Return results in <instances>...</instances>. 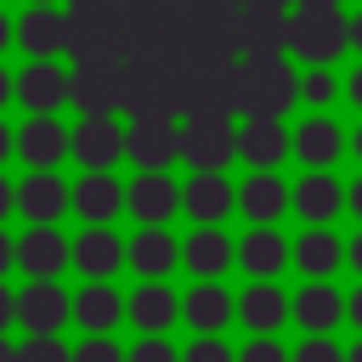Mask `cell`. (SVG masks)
I'll use <instances>...</instances> for the list:
<instances>
[{"label":"cell","mask_w":362,"mask_h":362,"mask_svg":"<svg viewBox=\"0 0 362 362\" xmlns=\"http://www.w3.org/2000/svg\"><path fill=\"white\" fill-rule=\"evenodd\" d=\"M11 204H17V192H11V187H6V181H0V215H6V209H11Z\"/></svg>","instance_id":"7dc6e473"},{"label":"cell","mask_w":362,"mask_h":362,"mask_svg":"<svg viewBox=\"0 0 362 362\" xmlns=\"http://www.w3.org/2000/svg\"><path fill=\"white\" fill-rule=\"evenodd\" d=\"M345 362H362V334H356V339L345 345Z\"/></svg>","instance_id":"c3c4849f"},{"label":"cell","mask_w":362,"mask_h":362,"mask_svg":"<svg viewBox=\"0 0 362 362\" xmlns=\"http://www.w3.org/2000/svg\"><path fill=\"white\" fill-rule=\"evenodd\" d=\"M124 130L130 124H119L113 113H85L79 119V130H74V158L85 164V170H113L130 147H124Z\"/></svg>","instance_id":"9c48e42d"},{"label":"cell","mask_w":362,"mask_h":362,"mask_svg":"<svg viewBox=\"0 0 362 362\" xmlns=\"http://www.w3.org/2000/svg\"><path fill=\"white\" fill-rule=\"evenodd\" d=\"M74 266L90 277V283H107L119 266H124V243L107 232V226H85L74 238Z\"/></svg>","instance_id":"83f0119b"},{"label":"cell","mask_w":362,"mask_h":362,"mask_svg":"<svg viewBox=\"0 0 362 362\" xmlns=\"http://www.w3.org/2000/svg\"><path fill=\"white\" fill-rule=\"evenodd\" d=\"M11 34H17V28H11L6 17H0V51H6V40H11Z\"/></svg>","instance_id":"681fc988"},{"label":"cell","mask_w":362,"mask_h":362,"mask_svg":"<svg viewBox=\"0 0 362 362\" xmlns=\"http://www.w3.org/2000/svg\"><path fill=\"white\" fill-rule=\"evenodd\" d=\"M181 322L192 334H221L226 322H238V294H226V283H192L181 294Z\"/></svg>","instance_id":"e0dca14e"},{"label":"cell","mask_w":362,"mask_h":362,"mask_svg":"<svg viewBox=\"0 0 362 362\" xmlns=\"http://www.w3.org/2000/svg\"><path fill=\"white\" fill-rule=\"evenodd\" d=\"M294 317V294H283V283H243L238 294V322L249 334H277Z\"/></svg>","instance_id":"ac0fdd59"},{"label":"cell","mask_w":362,"mask_h":362,"mask_svg":"<svg viewBox=\"0 0 362 362\" xmlns=\"http://www.w3.org/2000/svg\"><path fill=\"white\" fill-rule=\"evenodd\" d=\"M130 362H181V351H175L164 334H141L136 351H130Z\"/></svg>","instance_id":"d590c367"},{"label":"cell","mask_w":362,"mask_h":362,"mask_svg":"<svg viewBox=\"0 0 362 362\" xmlns=\"http://www.w3.org/2000/svg\"><path fill=\"white\" fill-rule=\"evenodd\" d=\"M351 153H356V164H362V124H351Z\"/></svg>","instance_id":"bcb514c9"},{"label":"cell","mask_w":362,"mask_h":362,"mask_svg":"<svg viewBox=\"0 0 362 362\" xmlns=\"http://www.w3.org/2000/svg\"><path fill=\"white\" fill-rule=\"evenodd\" d=\"M339 96H345V74L339 68H300V102L311 113H328Z\"/></svg>","instance_id":"f546056e"},{"label":"cell","mask_w":362,"mask_h":362,"mask_svg":"<svg viewBox=\"0 0 362 362\" xmlns=\"http://www.w3.org/2000/svg\"><path fill=\"white\" fill-rule=\"evenodd\" d=\"M345 215H356V221H362V175H351V181H345Z\"/></svg>","instance_id":"f35d334b"},{"label":"cell","mask_w":362,"mask_h":362,"mask_svg":"<svg viewBox=\"0 0 362 362\" xmlns=\"http://www.w3.org/2000/svg\"><path fill=\"white\" fill-rule=\"evenodd\" d=\"M181 362H238V351H232L221 334H198V339L181 351Z\"/></svg>","instance_id":"836d02e7"},{"label":"cell","mask_w":362,"mask_h":362,"mask_svg":"<svg viewBox=\"0 0 362 362\" xmlns=\"http://www.w3.org/2000/svg\"><path fill=\"white\" fill-rule=\"evenodd\" d=\"M294 260V243L277 226H249L238 238V266L249 272V283H277V272Z\"/></svg>","instance_id":"5bb4252c"},{"label":"cell","mask_w":362,"mask_h":362,"mask_svg":"<svg viewBox=\"0 0 362 362\" xmlns=\"http://www.w3.org/2000/svg\"><path fill=\"white\" fill-rule=\"evenodd\" d=\"M124 266L141 272V283H158V277H170V272L181 266V243H175L164 226H141V232L124 243Z\"/></svg>","instance_id":"ffe728a7"},{"label":"cell","mask_w":362,"mask_h":362,"mask_svg":"<svg viewBox=\"0 0 362 362\" xmlns=\"http://www.w3.org/2000/svg\"><path fill=\"white\" fill-rule=\"evenodd\" d=\"M294 362H345V345L334 334H305L294 345Z\"/></svg>","instance_id":"d6a6232c"},{"label":"cell","mask_w":362,"mask_h":362,"mask_svg":"<svg viewBox=\"0 0 362 362\" xmlns=\"http://www.w3.org/2000/svg\"><path fill=\"white\" fill-rule=\"evenodd\" d=\"M0 362H17V351H11V345H6V339H0Z\"/></svg>","instance_id":"f907efd6"},{"label":"cell","mask_w":362,"mask_h":362,"mask_svg":"<svg viewBox=\"0 0 362 362\" xmlns=\"http://www.w3.org/2000/svg\"><path fill=\"white\" fill-rule=\"evenodd\" d=\"M300 102V74L294 57H272V62H243V119H283Z\"/></svg>","instance_id":"7a4b0ae2"},{"label":"cell","mask_w":362,"mask_h":362,"mask_svg":"<svg viewBox=\"0 0 362 362\" xmlns=\"http://www.w3.org/2000/svg\"><path fill=\"white\" fill-rule=\"evenodd\" d=\"M17 209H23L34 226H51L62 209H74V192H68V181H57L51 170H34V175L17 187Z\"/></svg>","instance_id":"cb8c5ba5"},{"label":"cell","mask_w":362,"mask_h":362,"mask_svg":"<svg viewBox=\"0 0 362 362\" xmlns=\"http://www.w3.org/2000/svg\"><path fill=\"white\" fill-rule=\"evenodd\" d=\"M74 362H130V351H119L113 334H90V339L74 351Z\"/></svg>","instance_id":"e575fe53"},{"label":"cell","mask_w":362,"mask_h":362,"mask_svg":"<svg viewBox=\"0 0 362 362\" xmlns=\"http://www.w3.org/2000/svg\"><path fill=\"white\" fill-rule=\"evenodd\" d=\"M238 362H294V351H288L277 334H249L243 351H238Z\"/></svg>","instance_id":"1f68e13d"},{"label":"cell","mask_w":362,"mask_h":362,"mask_svg":"<svg viewBox=\"0 0 362 362\" xmlns=\"http://www.w3.org/2000/svg\"><path fill=\"white\" fill-rule=\"evenodd\" d=\"M6 96H17V79H11L6 68H0V102H6Z\"/></svg>","instance_id":"7bdbcfd3"},{"label":"cell","mask_w":362,"mask_h":362,"mask_svg":"<svg viewBox=\"0 0 362 362\" xmlns=\"http://www.w3.org/2000/svg\"><path fill=\"white\" fill-rule=\"evenodd\" d=\"M351 51H356V57H362V6H356V11H351Z\"/></svg>","instance_id":"b9f144b4"},{"label":"cell","mask_w":362,"mask_h":362,"mask_svg":"<svg viewBox=\"0 0 362 362\" xmlns=\"http://www.w3.org/2000/svg\"><path fill=\"white\" fill-rule=\"evenodd\" d=\"M294 209V187L277 175V170H249L238 181V215L249 226H277L283 215Z\"/></svg>","instance_id":"5b68a950"},{"label":"cell","mask_w":362,"mask_h":362,"mask_svg":"<svg viewBox=\"0 0 362 362\" xmlns=\"http://www.w3.org/2000/svg\"><path fill=\"white\" fill-rule=\"evenodd\" d=\"M124 147H130V158L141 170H170L181 158V124L175 119H130Z\"/></svg>","instance_id":"4fadbf2b"},{"label":"cell","mask_w":362,"mask_h":362,"mask_svg":"<svg viewBox=\"0 0 362 362\" xmlns=\"http://www.w3.org/2000/svg\"><path fill=\"white\" fill-rule=\"evenodd\" d=\"M74 96V74H62L57 62H28L23 74H17V102L28 107V113H57L62 102Z\"/></svg>","instance_id":"d6986e66"},{"label":"cell","mask_w":362,"mask_h":362,"mask_svg":"<svg viewBox=\"0 0 362 362\" xmlns=\"http://www.w3.org/2000/svg\"><path fill=\"white\" fill-rule=\"evenodd\" d=\"M17 45H23L28 57L51 62L57 51H68V11H57V6H28L23 23H17Z\"/></svg>","instance_id":"44dd1931"},{"label":"cell","mask_w":362,"mask_h":362,"mask_svg":"<svg viewBox=\"0 0 362 362\" xmlns=\"http://www.w3.org/2000/svg\"><path fill=\"white\" fill-rule=\"evenodd\" d=\"M11 147H17V136H11V130H6V124H0V158H6V153H11Z\"/></svg>","instance_id":"f6af8a7d"},{"label":"cell","mask_w":362,"mask_h":362,"mask_svg":"<svg viewBox=\"0 0 362 362\" xmlns=\"http://www.w3.org/2000/svg\"><path fill=\"white\" fill-rule=\"evenodd\" d=\"M68 260H74V243L57 226H28V238L17 243V266L34 272V277H57Z\"/></svg>","instance_id":"4316f807"},{"label":"cell","mask_w":362,"mask_h":362,"mask_svg":"<svg viewBox=\"0 0 362 362\" xmlns=\"http://www.w3.org/2000/svg\"><path fill=\"white\" fill-rule=\"evenodd\" d=\"M294 215L305 226H334L345 215V181L334 170H305L294 181Z\"/></svg>","instance_id":"7c38bea8"},{"label":"cell","mask_w":362,"mask_h":362,"mask_svg":"<svg viewBox=\"0 0 362 362\" xmlns=\"http://www.w3.org/2000/svg\"><path fill=\"white\" fill-rule=\"evenodd\" d=\"M17 153H23L34 170H51L57 158H68V153H74V130H62L51 113H34V119L17 130Z\"/></svg>","instance_id":"603a6c76"},{"label":"cell","mask_w":362,"mask_h":362,"mask_svg":"<svg viewBox=\"0 0 362 362\" xmlns=\"http://www.w3.org/2000/svg\"><path fill=\"white\" fill-rule=\"evenodd\" d=\"M294 328H305V334H339V322H345V294H339V283L334 277H305L300 288H294V317H288Z\"/></svg>","instance_id":"ba28073f"},{"label":"cell","mask_w":362,"mask_h":362,"mask_svg":"<svg viewBox=\"0 0 362 362\" xmlns=\"http://www.w3.org/2000/svg\"><path fill=\"white\" fill-rule=\"evenodd\" d=\"M345 322L362 334V283H356V288H345Z\"/></svg>","instance_id":"74e56055"},{"label":"cell","mask_w":362,"mask_h":362,"mask_svg":"<svg viewBox=\"0 0 362 362\" xmlns=\"http://www.w3.org/2000/svg\"><path fill=\"white\" fill-rule=\"evenodd\" d=\"M345 102H351V107L362 113V62H356V68L345 74Z\"/></svg>","instance_id":"ab89813d"},{"label":"cell","mask_w":362,"mask_h":362,"mask_svg":"<svg viewBox=\"0 0 362 362\" xmlns=\"http://www.w3.org/2000/svg\"><path fill=\"white\" fill-rule=\"evenodd\" d=\"M345 266V238L334 232V226H305L300 238H294V272H305V277H334Z\"/></svg>","instance_id":"484cf974"},{"label":"cell","mask_w":362,"mask_h":362,"mask_svg":"<svg viewBox=\"0 0 362 362\" xmlns=\"http://www.w3.org/2000/svg\"><path fill=\"white\" fill-rule=\"evenodd\" d=\"M181 266H187L198 283H221V277L238 266V243L226 238V226H192L187 243H181Z\"/></svg>","instance_id":"8fae6325"},{"label":"cell","mask_w":362,"mask_h":362,"mask_svg":"<svg viewBox=\"0 0 362 362\" xmlns=\"http://www.w3.org/2000/svg\"><path fill=\"white\" fill-rule=\"evenodd\" d=\"M124 317L141 328V334H164L170 322H181V294L158 277V283H136V294L124 300Z\"/></svg>","instance_id":"7402d4cb"},{"label":"cell","mask_w":362,"mask_h":362,"mask_svg":"<svg viewBox=\"0 0 362 362\" xmlns=\"http://www.w3.org/2000/svg\"><path fill=\"white\" fill-rule=\"evenodd\" d=\"M6 322H17V294L0 288V328H6Z\"/></svg>","instance_id":"60d3db41"},{"label":"cell","mask_w":362,"mask_h":362,"mask_svg":"<svg viewBox=\"0 0 362 362\" xmlns=\"http://www.w3.org/2000/svg\"><path fill=\"white\" fill-rule=\"evenodd\" d=\"M238 158L249 170H277L283 158H294V130L283 119H238Z\"/></svg>","instance_id":"52a82bcc"},{"label":"cell","mask_w":362,"mask_h":362,"mask_svg":"<svg viewBox=\"0 0 362 362\" xmlns=\"http://www.w3.org/2000/svg\"><path fill=\"white\" fill-rule=\"evenodd\" d=\"M34 6H51V0H34Z\"/></svg>","instance_id":"816d5d0a"},{"label":"cell","mask_w":362,"mask_h":362,"mask_svg":"<svg viewBox=\"0 0 362 362\" xmlns=\"http://www.w3.org/2000/svg\"><path fill=\"white\" fill-rule=\"evenodd\" d=\"M351 51V11L339 0H294L288 6V57L305 68H339Z\"/></svg>","instance_id":"6da1fadb"},{"label":"cell","mask_w":362,"mask_h":362,"mask_svg":"<svg viewBox=\"0 0 362 362\" xmlns=\"http://www.w3.org/2000/svg\"><path fill=\"white\" fill-rule=\"evenodd\" d=\"M181 158L192 170H221L238 158V119H221V113H192L181 119Z\"/></svg>","instance_id":"3957f363"},{"label":"cell","mask_w":362,"mask_h":362,"mask_svg":"<svg viewBox=\"0 0 362 362\" xmlns=\"http://www.w3.org/2000/svg\"><path fill=\"white\" fill-rule=\"evenodd\" d=\"M11 255H17V249H11V238H6V232H0V272H6V266H11Z\"/></svg>","instance_id":"ee69618b"},{"label":"cell","mask_w":362,"mask_h":362,"mask_svg":"<svg viewBox=\"0 0 362 362\" xmlns=\"http://www.w3.org/2000/svg\"><path fill=\"white\" fill-rule=\"evenodd\" d=\"M130 96V62L124 57H107V62H79L74 68V96L79 113H119Z\"/></svg>","instance_id":"277c9868"},{"label":"cell","mask_w":362,"mask_h":362,"mask_svg":"<svg viewBox=\"0 0 362 362\" xmlns=\"http://www.w3.org/2000/svg\"><path fill=\"white\" fill-rule=\"evenodd\" d=\"M181 209L192 215V226H221L238 209V181H226L221 170H192V181L181 187Z\"/></svg>","instance_id":"30bf717a"},{"label":"cell","mask_w":362,"mask_h":362,"mask_svg":"<svg viewBox=\"0 0 362 362\" xmlns=\"http://www.w3.org/2000/svg\"><path fill=\"white\" fill-rule=\"evenodd\" d=\"M68 317H74V300L57 288V277H34V283L17 294V322H23L28 334H57Z\"/></svg>","instance_id":"2e32d148"},{"label":"cell","mask_w":362,"mask_h":362,"mask_svg":"<svg viewBox=\"0 0 362 362\" xmlns=\"http://www.w3.org/2000/svg\"><path fill=\"white\" fill-rule=\"evenodd\" d=\"M74 209L85 215V226H107L119 209H124V187L107 175V170H85L74 181Z\"/></svg>","instance_id":"d4e9b609"},{"label":"cell","mask_w":362,"mask_h":362,"mask_svg":"<svg viewBox=\"0 0 362 362\" xmlns=\"http://www.w3.org/2000/svg\"><path fill=\"white\" fill-rule=\"evenodd\" d=\"M17 362H74V351L57 339V334H28L17 345Z\"/></svg>","instance_id":"4dcf8cb0"},{"label":"cell","mask_w":362,"mask_h":362,"mask_svg":"<svg viewBox=\"0 0 362 362\" xmlns=\"http://www.w3.org/2000/svg\"><path fill=\"white\" fill-rule=\"evenodd\" d=\"M339 153H351V130L334 119V113H305L294 124V158L305 170H334Z\"/></svg>","instance_id":"8992f818"},{"label":"cell","mask_w":362,"mask_h":362,"mask_svg":"<svg viewBox=\"0 0 362 362\" xmlns=\"http://www.w3.org/2000/svg\"><path fill=\"white\" fill-rule=\"evenodd\" d=\"M124 209H130L141 226H164V221L181 209V187H175L164 170H141V175L124 187Z\"/></svg>","instance_id":"9a60e30c"},{"label":"cell","mask_w":362,"mask_h":362,"mask_svg":"<svg viewBox=\"0 0 362 362\" xmlns=\"http://www.w3.org/2000/svg\"><path fill=\"white\" fill-rule=\"evenodd\" d=\"M74 322L85 334H113V322H124V294L113 283H85L74 300Z\"/></svg>","instance_id":"f1b7e54d"},{"label":"cell","mask_w":362,"mask_h":362,"mask_svg":"<svg viewBox=\"0 0 362 362\" xmlns=\"http://www.w3.org/2000/svg\"><path fill=\"white\" fill-rule=\"evenodd\" d=\"M345 272H356V283H362V226L345 238Z\"/></svg>","instance_id":"8d00e7d4"}]
</instances>
